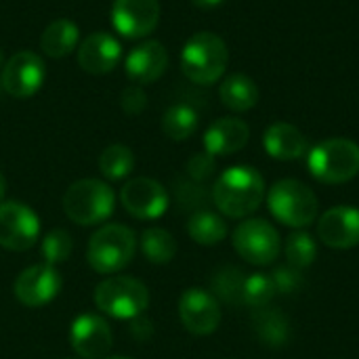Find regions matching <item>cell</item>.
<instances>
[{
    "label": "cell",
    "instance_id": "836d02e7",
    "mask_svg": "<svg viewBox=\"0 0 359 359\" xmlns=\"http://www.w3.org/2000/svg\"><path fill=\"white\" fill-rule=\"evenodd\" d=\"M215 156H210L208 151L204 154H196L191 156V160L187 162V175L191 177V181L202 183L206 181L212 172H215Z\"/></svg>",
    "mask_w": 359,
    "mask_h": 359
},
{
    "label": "cell",
    "instance_id": "8992f818",
    "mask_svg": "<svg viewBox=\"0 0 359 359\" xmlns=\"http://www.w3.org/2000/svg\"><path fill=\"white\" fill-rule=\"evenodd\" d=\"M95 307L116 320H135L147 311L149 290L137 278L111 276L97 284Z\"/></svg>",
    "mask_w": 359,
    "mask_h": 359
},
{
    "label": "cell",
    "instance_id": "4dcf8cb0",
    "mask_svg": "<svg viewBox=\"0 0 359 359\" xmlns=\"http://www.w3.org/2000/svg\"><path fill=\"white\" fill-rule=\"evenodd\" d=\"M42 259L44 263L48 265H59L63 261H67L72 257V250H74V242H72V236L65 231V229H53L44 236L42 240Z\"/></svg>",
    "mask_w": 359,
    "mask_h": 359
},
{
    "label": "cell",
    "instance_id": "277c9868",
    "mask_svg": "<svg viewBox=\"0 0 359 359\" xmlns=\"http://www.w3.org/2000/svg\"><path fill=\"white\" fill-rule=\"evenodd\" d=\"M307 168L320 183H347L359 172V145L343 137L326 139L307 151Z\"/></svg>",
    "mask_w": 359,
    "mask_h": 359
},
{
    "label": "cell",
    "instance_id": "74e56055",
    "mask_svg": "<svg viewBox=\"0 0 359 359\" xmlns=\"http://www.w3.org/2000/svg\"><path fill=\"white\" fill-rule=\"evenodd\" d=\"M4 63H6V61H4V53H2V48H0V72H2Z\"/></svg>",
    "mask_w": 359,
    "mask_h": 359
},
{
    "label": "cell",
    "instance_id": "2e32d148",
    "mask_svg": "<svg viewBox=\"0 0 359 359\" xmlns=\"http://www.w3.org/2000/svg\"><path fill=\"white\" fill-rule=\"evenodd\" d=\"M320 240L337 250L355 248L359 244V208L334 206L320 217L318 223Z\"/></svg>",
    "mask_w": 359,
    "mask_h": 359
},
{
    "label": "cell",
    "instance_id": "603a6c76",
    "mask_svg": "<svg viewBox=\"0 0 359 359\" xmlns=\"http://www.w3.org/2000/svg\"><path fill=\"white\" fill-rule=\"evenodd\" d=\"M78 40H80V32L74 21L55 19L44 27L40 36V48L44 50V55L53 59H61L78 46Z\"/></svg>",
    "mask_w": 359,
    "mask_h": 359
},
{
    "label": "cell",
    "instance_id": "ab89813d",
    "mask_svg": "<svg viewBox=\"0 0 359 359\" xmlns=\"http://www.w3.org/2000/svg\"><path fill=\"white\" fill-rule=\"evenodd\" d=\"M0 86H2V82H0Z\"/></svg>",
    "mask_w": 359,
    "mask_h": 359
},
{
    "label": "cell",
    "instance_id": "8d00e7d4",
    "mask_svg": "<svg viewBox=\"0 0 359 359\" xmlns=\"http://www.w3.org/2000/svg\"><path fill=\"white\" fill-rule=\"evenodd\" d=\"M4 194H6V179H4V175L0 172V202H2V198H4Z\"/></svg>",
    "mask_w": 359,
    "mask_h": 359
},
{
    "label": "cell",
    "instance_id": "d4e9b609",
    "mask_svg": "<svg viewBox=\"0 0 359 359\" xmlns=\"http://www.w3.org/2000/svg\"><path fill=\"white\" fill-rule=\"evenodd\" d=\"M198 122H200L198 111L191 105L177 103V105H172V107H168L164 111L162 130L172 141H185L198 130Z\"/></svg>",
    "mask_w": 359,
    "mask_h": 359
},
{
    "label": "cell",
    "instance_id": "e0dca14e",
    "mask_svg": "<svg viewBox=\"0 0 359 359\" xmlns=\"http://www.w3.org/2000/svg\"><path fill=\"white\" fill-rule=\"evenodd\" d=\"M122 57V46L118 38L107 32L88 34L78 46V65L88 74H107L111 72Z\"/></svg>",
    "mask_w": 359,
    "mask_h": 359
},
{
    "label": "cell",
    "instance_id": "6da1fadb",
    "mask_svg": "<svg viewBox=\"0 0 359 359\" xmlns=\"http://www.w3.org/2000/svg\"><path fill=\"white\" fill-rule=\"evenodd\" d=\"M210 196L215 206L223 215L231 219H242L252 215L261 206L265 198V181L261 172L252 166H231L215 181Z\"/></svg>",
    "mask_w": 359,
    "mask_h": 359
},
{
    "label": "cell",
    "instance_id": "d6a6232c",
    "mask_svg": "<svg viewBox=\"0 0 359 359\" xmlns=\"http://www.w3.org/2000/svg\"><path fill=\"white\" fill-rule=\"evenodd\" d=\"M147 105V97L139 84H130L120 95V107L126 116H139Z\"/></svg>",
    "mask_w": 359,
    "mask_h": 359
},
{
    "label": "cell",
    "instance_id": "52a82bcc",
    "mask_svg": "<svg viewBox=\"0 0 359 359\" xmlns=\"http://www.w3.org/2000/svg\"><path fill=\"white\" fill-rule=\"evenodd\" d=\"M267 204L271 215L294 229H303L318 219L320 202L311 187L297 179H282L278 181L267 196Z\"/></svg>",
    "mask_w": 359,
    "mask_h": 359
},
{
    "label": "cell",
    "instance_id": "ffe728a7",
    "mask_svg": "<svg viewBox=\"0 0 359 359\" xmlns=\"http://www.w3.org/2000/svg\"><path fill=\"white\" fill-rule=\"evenodd\" d=\"M263 145L271 158L284 160V162L299 160L309 151L307 137L294 124H288V122L271 124L263 135Z\"/></svg>",
    "mask_w": 359,
    "mask_h": 359
},
{
    "label": "cell",
    "instance_id": "cb8c5ba5",
    "mask_svg": "<svg viewBox=\"0 0 359 359\" xmlns=\"http://www.w3.org/2000/svg\"><path fill=\"white\" fill-rule=\"evenodd\" d=\"M187 233L200 246H217L225 240L227 225L219 215H215L210 210H196L189 217Z\"/></svg>",
    "mask_w": 359,
    "mask_h": 359
},
{
    "label": "cell",
    "instance_id": "7a4b0ae2",
    "mask_svg": "<svg viewBox=\"0 0 359 359\" xmlns=\"http://www.w3.org/2000/svg\"><path fill=\"white\" fill-rule=\"evenodd\" d=\"M229 61L227 44L215 32H198L194 34L181 53L183 74L196 84H215L223 78Z\"/></svg>",
    "mask_w": 359,
    "mask_h": 359
},
{
    "label": "cell",
    "instance_id": "4316f807",
    "mask_svg": "<svg viewBox=\"0 0 359 359\" xmlns=\"http://www.w3.org/2000/svg\"><path fill=\"white\" fill-rule=\"evenodd\" d=\"M135 168V154L122 143L107 145L99 156V170L107 181H122Z\"/></svg>",
    "mask_w": 359,
    "mask_h": 359
},
{
    "label": "cell",
    "instance_id": "f546056e",
    "mask_svg": "<svg viewBox=\"0 0 359 359\" xmlns=\"http://www.w3.org/2000/svg\"><path fill=\"white\" fill-rule=\"evenodd\" d=\"M316 257H318V244L309 233L297 231L288 238V242H286L288 265H292L297 269H305L316 261Z\"/></svg>",
    "mask_w": 359,
    "mask_h": 359
},
{
    "label": "cell",
    "instance_id": "44dd1931",
    "mask_svg": "<svg viewBox=\"0 0 359 359\" xmlns=\"http://www.w3.org/2000/svg\"><path fill=\"white\" fill-rule=\"evenodd\" d=\"M252 328H255L257 339L269 349H280L290 339V324H288L286 316L271 307L255 309Z\"/></svg>",
    "mask_w": 359,
    "mask_h": 359
},
{
    "label": "cell",
    "instance_id": "f35d334b",
    "mask_svg": "<svg viewBox=\"0 0 359 359\" xmlns=\"http://www.w3.org/2000/svg\"><path fill=\"white\" fill-rule=\"evenodd\" d=\"M103 359H130V358H124V355H116V358H103Z\"/></svg>",
    "mask_w": 359,
    "mask_h": 359
},
{
    "label": "cell",
    "instance_id": "484cf974",
    "mask_svg": "<svg viewBox=\"0 0 359 359\" xmlns=\"http://www.w3.org/2000/svg\"><path fill=\"white\" fill-rule=\"evenodd\" d=\"M141 250L154 265H166L177 255V242L170 231L162 227H149L141 236Z\"/></svg>",
    "mask_w": 359,
    "mask_h": 359
},
{
    "label": "cell",
    "instance_id": "5b68a950",
    "mask_svg": "<svg viewBox=\"0 0 359 359\" xmlns=\"http://www.w3.org/2000/svg\"><path fill=\"white\" fill-rule=\"evenodd\" d=\"M116 206L114 189L101 179H80L63 196V210L76 225H99L111 217Z\"/></svg>",
    "mask_w": 359,
    "mask_h": 359
},
{
    "label": "cell",
    "instance_id": "9c48e42d",
    "mask_svg": "<svg viewBox=\"0 0 359 359\" xmlns=\"http://www.w3.org/2000/svg\"><path fill=\"white\" fill-rule=\"evenodd\" d=\"M40 236L38 215L23 202H0V246L13 252L29 250Z\"/></svg>",
    "mask_w": 359,
    "mask_h": 359
},
{
    "label": "cell",
    "instance_id": "d590c367",
    "mask_svg": "<svg viewBox=\"0 0 359 359\" xmlns=\"http://www.w3.org/2000/svg\"><path fill=\"white\" fill-rule=\"evenodd\" d=\"M196 6H200V8H215V6H219V4H223L225 0H191Z\"/></svg>",
    "mask_w": 359,
    "mask_h": 359
},
{
    "label": "cell",
    "instance_id": "3957f363",
    "mask_svg": "<svg viewBox=\"0 0 359 359\" xmlns=\"http://www.w3.org/2000/svg\"><path fill=\"white\" fill-rule=\"evenodd\" d=\"M135 250H137L135 231L122 223H109L99 227L90 236L86 259L97 273L111 276L122 271L133 261Z\"/></svg>",
    "mask_w": 359,
    "mask_h": 359
},
{
    "label": "cell",
    "instance_id": "30bf717a",
    "mask_svg": "<svg viewBox=\"0 0 359 359\" xmlns=\"http://www.w3.org/2000/svg\"><path fill=\"white\" fill-rule=\"evenodd\" d=\"M120 202L124 210L139 221L160 219L168 208V191L166 187L149 177L128 179L120 189Z\"/></svg>",
    "mask_w": 359,
    "mask_h": 359
},
{
    "label": "cell",
    "instance_id": "ac0fdd59",
    "mask_svg": "<svg viewBox=\"0 0 359 359\" xmlns=\"http://www.w3.org/2000/svg\"><path fill=\"white\" fill-rule=\"evenodd\" d=\"M168 67V53L162 42L147 40L135 46L126 57V76L133 80V84H151Z\"/></svg>",
    "mask_w": 359,
    "mask_h": 359
},
{
    "label": "cell",
    "instance_id": "8fae6325",
    "mask_svg": "<svg viewBox=\"0 0 359 359\" xmlns=\"http://www.w3.org/2000/svg\"><path fill=\"white\" fill-rule=\"evenodd\" d=\"M46 78V65L34 50L15 53L2 67V88L15 99H27L40 90Z\"/></svg>",
    "mask_w": 359,
    "mask_h": 359
},
{
    "label": "cell",
    "instance_id": "d6986e66",
    "mask_svg": "<svg viewBox=\"0 0 359 359\" xmlns=\"http://www.w3.org/2000/svg\"><path fill=\"white\" fill-rule=\"evenodd\" d=\"M250 139V126L240 118H221L212 122L204 133V149L210 156H231L246 147Z\"/></svg>",
    "mask_w": 359,
    "mask_h": 359
},
{
    "label": "cell",
    "instance_id": "e575fe53",
    "mask_svg": "<svg viewBox=\"0 0 359 359\" xmlns=\"http://www.w3.org/2000/svg\"><path fill=\"white\" fill-rule=\"evenodd\" d=\"M151 332H154V324L145 318V313L139 316V318H135V320H130V334H133L135 339L147 341V339L151 337Z\"/></svg>",
    "mask_w": 359,
    "mask_h": 359
},
{
    "label": "cell",
    "instance_id": "9a60e30c",
    "mask_svg": "<svg viewBox=\"0 0 359 359\" xmlns=\"http://www.w3.org/2000/svg\"><path fill=\"white\" fill-rule=\"evenodd\" d=\"M160 21L158 0H114L111 23L124 38H145Z\"/></svg>",
    "mask_w": 359,
    "mask_h": 359
},
{
    "label": "cell",
    "instance_id": "7402d4cb",
    "mask_svg": "<svg viewBox=\"0 0 359 359\" xmlns=\"http://www.w3.org/2000/svg\"><path fill=\"white\" fill-rule=\"evenodd\" d=\"M221 101L225 107H229L231 111H248L259 103V86L257 82L246 76V74H231L221 82L219 88Z\"/></svg>",
    "mask_w": 359,
    "mask_h": 359
},
{
    "label": "cell",
    "instance_id": "7c38bea8",
    "mask_svg": "<svg viewBox=\"0 0 359 359\" xmlns=\"http://www.w3.org/2000/svg\"><path fill=\"white\" fill-rule=\"evenodd\" d=\"M59 290H61V276L57 267L48 263H38L23 269L13 284L15 299L29 309L48 305L59 294Z\"/></svg>",
    "mask_w": 359,
    "mask_h": 359
},
{
    "label": "cell",
    "instance_id": "1f68e13d",
    "mask_svg": "<svg viewBox=\"0 0 359 359\" xmlns=\"http://www.w3.org/2000/svg\"><path fill=\"white\" fill-rule=\"evenodd\" d=\"M278 294H294L303 288V273L292 265H282L271 273Z\"/></svg>",
    "mask_w": 359,
    "mask_h": 359
},
{
    "label": "cell",
    "instance_id": "ba28073f",
    "mask_svg": "<svg viewBox=\"0 0 359 359\" xmlns=\"http://www.w3.org/2000/svg\"><path fill=\"white\" fill-rule=\"evenodd\" d=\"M233 248L252 265H271L280 255V233L265 219H248L236 227Z\"/></svg>",
    "mask_w": 359,
    "mask_h": 359
},
{
    "label": "cell",
    "instance_id": "83f0119b",
    "mask_svg": "<svg viewBox=\"0 0 359 359\" xmlns=\"http://www.w3.org/2000/svg\"><path fill=\"white\" fill-rule=\"evenodd\" d=\"M244 280H246V273L242 269L223 267L215 273V278L210 282L212 294L217 297V301L221 299L223 303H229V305H244V301H242Z\"/></svg>",
    "mask_w": 359,
    "mask_h": 359
},
{
    "label": "cell",
    "instance_id": "4fadbf2b",
    "mask_svg": "<svg viewBox=\"0 0 359 359\" xmlns=\"http://www.w3.org/2000/svg\"><path fill=\"white\" fill-rule=\"evenodd\" d=\"M179 318L187 332L206 337L212 334L221 324V305L212 292L187 288L179 299Z\"/></svg>",
    "mask_w": 359,
    "mask_h": 359
},
{
    "label": "cell",
    "instance_id": "5bb4252c",
    "mask_svg": "<svg viewBox=\"0 0 359 359\" xmlns=\"http://www.w3.org/2000/svg\"><path fill=\"white\" fill-rule=\"evenodd\" d=\"M72 349L80 359H103L114 343V332L101 316L84 313L78 316L69 328Z\"/></svg>",
    "mask_w": 359,
    "mask_h": 359
},
{
    "label": "cell",
    "instance_id": "f1b7e54d",
    "mask_svg": "<svg viewBox=\"0 0 359 359\" xmlns=\"http://www.w3.org/2000/svg\"><path fill=\"white\" fill-rule=\"evenodd\" d=\"M278 294L276 284L269 273H250L244 280V290H242V301L244 305L252 309H263L269 307L273 297Z\"/></svg>",
    "mask_w": 359,
    "mask_h": 359
}]
</instances>
